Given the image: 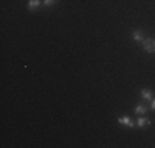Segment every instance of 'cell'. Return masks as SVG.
Here are the masks:
<instances>
[{"label":"cell","instance_id":"cell-1","mask_svg":"<svg viewBox=\"0 0 155 148\" xmlns=\"http://www.w3.org/2000/svg\"><path fill=\"white\" fill-rule=\"evenodd\" d=\"M143 50L147 53H155V40H152V38L143 40Z\"/></svg>","mask_w":155,"mask_h":148},{"label":"cell","instance_id":"cell-2","mask_svg":"<svg viewBox=\"0 0 155 148\" xmlns=\"http://www.w3.org/2000/svg\"><path fill=\"white\" fill-rule=\"evenodd\" d=\"M137 125H139V127H142V128L149 127V125H150V118L145 117V115H139V118H137Z\"/></svg>","mask_w":155,"mask_h":148},{"label":"cell","instance_id":"cell-3","mask_svg":"<svg viewBox=\"0 0 155 148\" xmlns=\"http://www.w3.org/2000/svg\"><path fill=\"white\" fill-rule=\"evenodd\" d=\"M132 38H134V41L142 43V41H143V33L140 31V30H137V31H134V33H132Z\"/></svg>","mask_w":155,"mask_h":148},{"label":"cell","instance_id":"cell-4","mask_svg":"<svg viewBox=\"0 0 155 148\" xmlns=\"http://www.w3.org/2000/svg\"><path fill=\"white\" fill-rule=\"evenodd\" d=\"M119 122H120V124H124V125H127V127H134V122H132L130 120V118H129V117H125V115H122V117H119Z\"/></svg>","mask_w":155,"mask_h":148},{"label":"cell","instance_id":"cell-5","mask_svg":"<svg viewBox=\"0 0 155 148\" xmlns=\"http://www.w3.org/2000/svg\"><path fill=\"white\" fill-rule=\"evenodd\" d=\"M145 112H147V107L143 105V104H139V105L135 107V114H137V115H143Z\"/></svg>","mask_w":155,"mask_h":148},{"label":"cell","instance_id":"cell-6","mask_svg":"<svg viewBox=\"0 0 155 148\" xmlns=\"http://www.w3.org/2000/svg\"><path fill=\"white\" fill-rule=\"evenodd\" d=\"M140 94H142L143 99H147V101H152V91H150V89H142V92H140Z\"/></svg>","mask_w":155,"mask_h":148},{"label":"cell","instance_id":"cell-7","mask_svg":"<svg viewBox=\"0 0 155 148\" xmlns=\"http://www.w3.org/2000/svg\"><path fill=\"white\" fill-rule=\"evenodd\" d=\"M40 7V0H30V2H28V10H36Z\"/></svg>","mask_w":155,"mask_h":148},{"label":"cell","instance_id":"cell-8","mask_svg":"<svg viewBox=\"0 0 155 148\" xmlns=\"http://www.w3.org/2000/svg\"><path fill=\"white\" fill-rule=\"evenodd\" d=\"M54 2H56V0H43V3H45V5H53Z\"/></svg>","mask_w":155,"mask_h":148},{"label":"cell","instance_id":"cell-9","mask_svg":"<svg viewBox=\"0 0 155 148\" xmlns=\"http://www.w3.org/2000/svg\"><path fill=\"white\" fill-rule=\"evenodd\" d=\"M150 109L155 110V99H152V101H150Z\"/></svg>","mask_w":155,"mask_h":148}]
</instances>
